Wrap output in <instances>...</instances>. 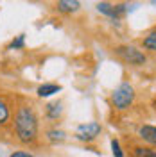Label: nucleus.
Instances as JSON below:
<instances>
[{"label":"nucleus","instance_id":"f257e3e1","mask_svg":"<svg viewBox=\"0 0 156 157\" xmlns=\"http://www.w3.org/2000/svg\"><path fill=\"white\" fill-rule=\"evenodd\" d=\"M11 125H13L14 137L20 145L23 147L36 145L39 137V118L31 102H20L16 105L11 118Z\"/></svg>","mask_w":156,"mask_h":157},{"label":"nucleus","instance_id":"f03ea898","mask_svg":"<svg viewBox=\"0 0 156 157\" xmlns=\"http://www.w3.org/2000/svg\"><path fill=\"white\" fill-rule=\"evenodd\" d=\"M135 98H137V91L133 88V84L129 82H122L118 84L117 88L113 89L111 93V104L117 111H127L135 104Z\"/></svg>","mask_w":156,"mask_h":157},{"label":"nucleus","instance_id":"7ed1b4c3","mask_svg":"<svg viewBox=\"0 0 156 157\" xmlns=\"http://www.w3.org/2000/svg\"><path fill=\"white\" fill-rule=\"evenodd\" d=\"M113 52L120 61H124L129 66H144L147 63V56L135 45H118L113 48Z\"/></svg>","mask_w":156,"mask_h":157},{"label":"nucleus","instance_id":"20e7f679","mask_svg":"<svg viewBox=\"0 0 156 157\" xmlns=\"http://www.w3.org/2000/svg\"><path fill=\"white\" fill-rule=\"evenodd\" d=\"M102 132V125L99 121H88V123H81L77 125L76 132H74V137L77 141H83V143H93Z\"/></svg>","mask_w":156,"mask_h":157},{"label":"nucleus","instance_id":"39448f33","mask_svg":"<svg viewBox=\"0 0 156 157\" xmlns=\"http://www.w3.org/2000/svg\"><path fill=\"white\" fill-rule=\"evenodd\" d=\"M56 11L59 14H76L81 11V2L79 0H58Z\"/></svg>","mask_w":156,"mask_h":157},{"label":"nucleus","instance_id":"423d86ee","mask_svg":"<svg viewBox=\"0 0 156 157\" xmlns=\"http://www.w3.org/2000/svg\"><path fill=\"white\" fill-rule=\"evenodd\" d=\"M138 137L149 147H156V125H142L138 128Z\"/></svg>","mask_w":156,"mask_h":157},{"label":"nucleus","instance_id":"0eeeda50","mask_svg":"<svg viewBox=\"0 0 156 157\" xmlns=\"http://www.w3.org/2000/svg\"><path fill=\"white\" fill-rule=\"evenodd\" d=\"M13 118V109H11L9 100L0 95V127H7Z\"/></svg>","mask_w":156,"mask_h":157},{"label":"nucleus","instance_id":"6e6552de","mask_svg":"<svg viewBox=\"0 0 156 157\" xmlns=\"http://www.w3.org/2000/svg\"><path fill=\"white\" fill-rule=\"evenodd\" d=\"M61 91V86L56 84V82H43L41 86H38L36 93H38L39 98H50L52 95H56Z\"/></svg>","mask_w":156,"mask_h":157},{"label":"nucleus","instance_id":"1a4fd4ad","mask_svg":"<svg viewBox=\"0 0 156 157\" xmlns=\"http://www.w3.org/2000/svg\"><path fill=\"white\" fill-rule=\"evenodd\" d=\"M45 137H47V141L49 143H52V145H61L65 139H67V132L63 130V128H49L47 132H45Z\"/></svg>","mask_w":156,"mask_h":157},{"label":"nucleus","instance_id":"9d476101","mask_svg":"<svg viewBox=\"0 0 156 157\" xmlns=\"http://www.w3.org/2000/svg\"><path fill=\"white\" fill-rule=\"evenodd\" d=\"M61 114H63V105H61V102H50V104L45 105V116L49 118V120L56 121V120L61 118Z\"/></svg>","mask_w":156,"mask_h":157},{"label":"nucleus","instance_id":"9b49d317","mask_svg":"<svg viewBox=\"0 0 156 157\" xmlns=\"http://www.w3.org/2000/svg\"><path fill=\"white\" fill-rule=\"evenodd\" d=\"M97 11L101 13V14H104V16H108V18L115 20V4H109V2H99L97 6ZM117 21V20H115Z\"/></svg>","mask_w":156,"mask_h":157},{"label":"nucleus","instance_id":"f8f14e48","mask_svg":"<svg viewBox=\"0 0 156 157\" xmlns=\"http://www.w3.org/2000/svg\"><path fill=\"white\" fill-rule=\"evenodd\" d=\"M142 47L147 52H156V29H153L151 32L146 34V38L142 39Z\"/></svg>","mask_w":156,"mask_h":157},{"label":"nucleus","instance_id":"ddd939ff","mask_svg":"<svg viewBox=\"0 0 156 157\" xmlns=\"http://www.w3.org/2000/svg\"><path fill=\"white\" fill-rule=\"evenodd\" d=\"M133 157H156V148L153 147H135Z\"/></svg>","mask_w":156,"mask_h":157},{"label":"nucleus","instance_id":"4468645a","mask_svg":"<svg viewBox=\"0 0 156 157\" xmlns=\"http://www.w3.org/2000/svg\"><path fill=\"white\" fill-rule=\"evenodd\" d=\"M23 48H25V34H18L7 45V50H23Z\"/></svg>","mask_w":156,"mask_h":157},{"label":"nucleus","instance_id":"2eb2a0df","mask_svg":"<svg viewBox=\"0 0 156 157\" xmlns=\"http://www.w3.org/2000/svg\"><path fill=\"white\" fill-rule=\"evenodd\" d=\"M111 154H113V157H126L124 155V152H122V147H120V143H118V139H111Z\"/></svg>","mask_w":156,"mask_h":157},{"label":"nucleus","instance_id":"dca6fc26","mask_svg":"<svg viewBox=\"0 0 156 157\" xmlns=\"http://www.w3.org/2000/svg\"><path fill=\"white\" fill-rule=\"evenodd\" d=\"M9 157H34V155L29 154V152H25V150H16V152H13Z\"/></svg>","mask_w":156,"mask_h":157},{"label":"nucleus","instance_id":"f3484780","mask_svg":"<svg viewBox=\"0 0 156 157\" xmlns=\"http://www.w3.org/2000/svg\"><path fill=\"white\" fill-rule=\"evenodd\" d=\"M153 6H156V0H153Z\"/></svg>","mask_w":156,"mask_h":157}]
</instances>
